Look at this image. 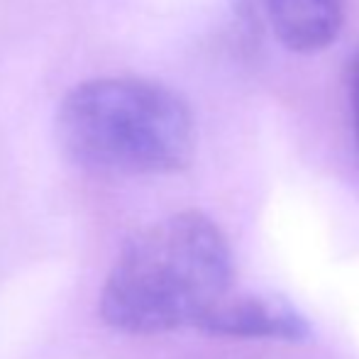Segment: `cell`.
Masks as SVG:
<instances>
[{"mask_svg":"<svg viewBox=\"0 0 359 359\" xmlns=\"http://www.w3.org/2000/svg\"><path fill=\"white\" fill-rule=\"evenodd\" d=\"M276 37L293 52L330 47L342 27V0H262Z\"/></svg>","mask_w":359,"mask_h":359,"instance_id":"obj_4","label":"cell"},{"mask_svg":"<svg viewBox=\"0 0 359 359\" xmlns=\"http://www.w3.org/2000/svg\"><path fill=\"white\" fill-rule=\"evenodd\" d=\"M227 237L198 210L169 215L125 245L100 291V318L130 335L196 327L232 291Z\"/></svg>","mask_w":359,"mask_h":359,"instance_id":"obj_1","label":"cell"},{"mask_svg":"<svg viewBox=\"0 0 359 359\" xmlns=\"http://www.w3.org/2000/svg\"><path fill=\"white\" fill-rule=\"evenodd\" d=\"M198 330L242 340H286L303 342L311 337L308 320L281 298L259 293H227L203 318Z\"/></svg>","mask_w":359,"mask_h":359,"instance_id":"obj_3","label":"cell"},{"mask_svg":"<svg viewBox=\"0 0 359 359\" xmlns=\"http://www.w3.org/2000/svg\"><path fill=\"white\" fill-rule=\"evenodd\" d=\"M347 90H350L352 125H355V140L359 147V49L352 54L350 67H347Z\"/></svg>","mask_w":359,"mask_h":359,"instance_id":"obj_5","label":"cell"},{"mask_svg":"<svg viewBox=\"0 0 359 359\" xmlns=\"http://www.w3.org/2000/svg\"><path fill=\"white\" fill-rule=\"evenodd\" d=\"M57 130L76 164L103 174H174L189 166L196 147L186 100L156 81L133 76L72 88L59 105Z\"/></svg>","mask_w":359,"mask_h":359,"instance_id":"obj_2","label":"cell"}]
</instances>
